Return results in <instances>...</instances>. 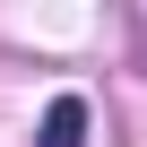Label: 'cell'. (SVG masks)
<instances>
[{
	"label": "cell",
	"mask_w": 147,
	"mask_h": 147,
	"mask_svg": "<svg viewBox=\"0 0 147 147\" xmlns=\"http://www.w3.org/2000/svg\"><path fill=\"white\" fill-rule=\"evenodd\" d=\"M78 138H87V104H78V95H52V113H43V138H35V147H78Z\"/></svg>",
	"instance_id": "1"
}]
</instances>
